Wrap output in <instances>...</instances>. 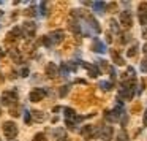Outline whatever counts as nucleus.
Returning <instances> with one entry per match:
<instances>
[{
    "label": "nucleus",
    "instance_id": "nucleus-1",
    "mask_svg": "<svg viewBox=\"0 0 147 141\" xmlns=\"http://www.w3.org/2000/svg\"><path fill=\"white\" fill-rule=\"evenodd\" d=\"M18 133H19V130H18V125L14 122H11V121L3 122V135L7 140H10V141L16 140Z\"/></svg>",
    "mask_w": 147,
    "mask_h": 141
},
{
    "label": "nucleus",
    "instance_id": "nucleus-2",
    "mask_svg": "<svg viewBox=\"0 0 147 141\" xmlns=\"http://www.w3.org/2000/svg\"><path fill=\"white\" fill-rule=\"evenodd\" d=\"M16 102H18V94H16V90H8V92H3L2 94V105H5V106H11V105H14L16 106Z\"/></svg>",
    "mask_w": 147,
    "mask_h": 141
},
{
    "label": "nucleus",
    "instance_id": "nucleus-3",
    "mask_svg": "<svg viewBox=\"0 0 147 141\" xmlns=\"http://www.w3.org/2000/svg\"><path fill=\"white\" fill-rule=\"evenodd\" d=\"M120 24L123 29H130L133 26V18H131L130 11H122L120 13Z\"/></svg>",
    "mask_w": 147,
    "mask_h": 141
},
{
    "label": "nucleus",
    "instance_id": "nucleus-4",
    "mask_svg": "<svg viewBox=\"0 0 147 141\" xmlns=\"http://www.w3.org/2000/svg\"><path fill=\"white\" fill-rule=\"evenodd\" d=\"M81 135H82L84 140H90V138H93V136H98V133L95 132V127H93V125H84V127L81 128Z\"/></svg>",
    "mask_w": 147,
    "mask_h": 141
},
{
    "label": "nucleus",
    "instance_id": "nucleus-5",
    "mask_svg": "<svg viewBox=\"0 0 147 141\" xmlns=\"http://www.w3.org/2000/svg\"><path fill=\"white\" fill-rule=\"evenodd\" d=\"M49 40H51L52 45H60V43L65 40L63 30H54V32H51V35H49Z\"/></svg>",
    "mask_w": 147,
    "mask_h": 141
},
{
    "label": "nucleus",
    "instance_id": "nucleus-6",
    "mask_svg": "<svg viewBox=\"0 0 147 141\" xmlns=\"http://www.w3.org/2000/svg\"><path fill=\"white\" fill-rule=\"evenodd\" d=\"M46 90L45 89H33L32 92H30V95H29V98H30V102H41L43 98L46 97Z\"/></svg>",
    "mask_w": 147,
    "mask_h": 141
},
{
    "label": "nucleus",
    "instance_id": "nucleus-7",
    "mask_svg": "<svg viewBox=\"0 0 147 141\" xmlns=\"http://www.w3.org/2000/svg\"><path fill=\"white\" fill-rule=\"evenodd\" d=\"M112 133H114L112 127H109V125H105V127L100 128L98 136L101 138V140H111V138H112Z\"/></svg>",
    "mask_w": 147,
    "mask_h": 141
},
{
    "label": "nucleus",
    "instance_id": "nucleus-8",
    "mask_svg": "<svg viewBox=\"0 0 147 141\" xmlns=\"http://www.w3.org/2000/svg\"><path fill=\"white\" fill-rule=\"evenodd\" d=\"M36 32V26L33 22H26L24 24V35L29 37V38H33Z\"/></svg>",
    "mask_w": 147,
    "mask_h": 141
},
{
    "label": "nucleus",
    "instance_id": "nucleus-9",
    "mask_svg": "<svg viewBox=\"0 0 147 141\" xmlns=\"http://www.w3.org/2000/svg\"><path fill=\"white\" fill-rule=\"evenodd\" d=\"M81 64L86 67V70H87V73H89V76L90 78H96L100 75V70H98V67L96 65H92V64H86V62H81Z\"/></svg>",
    "mask_w": 147,
    "mask_h": 141
},
{
    "label": "nucleus",
    "instance_id": "nucleus-10",
    "mask_svg": "<svg viewBox=\"0 0 147 141\" xmlns=\"http://www.w3.org/2000/svg\"><path fill=\"white\" fill-rule=\"evenodd\" d=\"M46 75H48L49 78H57V76H59V68H57V65L52 64V62L46 65Z\"/></svg>",
    "mask_w": 147,
    "mask_h": 141
},
{
    "label": "nucleus",
    "instance_id": "nucleus-11",
    "mask_svg": "<svg viewBox=\"0 0 147 141\" xmlns=\"http://www.w3.org/2000/svg\"><path fill=\"white\" fill-rule=\"evenodd\" d=\"M133 94H134V90L133 89H123L122 87L120 90H119V100H131L133 98Z\"/></svg>",
    "mask_w": 147,
    "mask_h": 141
},
{
    "label": "nucleus",
    "instance_id": "nucleus-12",
    "mask_svg": "<svg viewBox=\"0 0 147 141\" xmlns=\"http://www.w3.org/2000/svg\"><path fill=\"white\" fill-rule=\"evenodd\" d=\"M111 57H112V60H114L115 65H125V60L122 59V56L119 54V51H115V49H111Z\"/></svg>",
    "mask_w": 147,
    "mask_h": 141
},
{
    "label": "nucleus",
    "instance_id": "nucleus-13",
    "mask_svg": "<svg viewBox=\"0 0 147 141\" xmlns=\"http://www.w3.org/2000/svg\"><path fill=\"white\" fill-rule=\"evenodd\" d=\"M92 51H95V52H105L106 51V48H105V45H103L100 40H93V45H92Z\"/></svg>",
    "mask_w": 147,
    "mask_h": 141
},
{
    "label": "nucleus",
    "instance_id": "nucleus-14",
    "mask_svg": "<svg viewBox=\"0 0 147 141\" xmlns=\"http://www.w3.org/2000/svg\"><path fill=\"white\" fill-rule=\"evenodd\" d=\"M32 116H33V119H35L36 122H45L46 121V114L43 111H38V109H33Z\"/></svg>",
    "mask_w": 147,
    "mask_h": 141
},
{
    "label": "nucleus",
    "instance_id": "nucleus-15",
    "mask_svg": "<svg viewBox=\"0 0 147 141\" xmlns=\"http://www.w3.org/2000/svg\"><path fill=\"white\" fill-rule=\"evenodd\" d=\"M138 13H139V18H147V2H141L138 5Z\"/></svg>",
    "mask_w": 147,
    "mask_h": 141
},
{
    "label": "nucleus",
    "instance_id": "nucleus-16",
    "mask_svg": "<svg viewBox=\"0 0 147 141\" xmlns=\"http://www.w3.org/2000/svg\"><path fill=\"white\" fill-rule=\"evenodd\" d=\"M92 7H93V10H95L96 13H103L108 5H106L105 2H95V3H92Z\"/></svg>",
    "mask_w": 147,
    "mask_h": 141
},
{
    "label": "nucleus",
    "instance_id": "nucleus-17",
    "mask_svg": "<svg viewBox=\"0 0 147 141\" xmlns=\"http://www.w3.org/2000/svg\"><path fill=\"white\" fill-rule=\"evenodd\" d=\"M33 51H35V45H33L32 41H27L26 45H24V52H27V56H30V57H32Z\"/></svg>",
    "mask_w": 147,
    "mask_h": 141
},
{
    "label": "nucleus",
    "instance_id": "nucleus-18",
    "mask_svg": "<svg viewBox=\"0 0 147 141\" xmlns=\"http://www.w3.org/2000/svg\"><path fill=\"white\" fill-rule=\"evenodd\" d=\"M5 43H7V46H8V48H11V49H13L14 43H16V37H14L13 33L10 32V33L7 35V38H5Z\"/></svg>",
    "mask_w": 147,
    "mask_h": 141
},
{
    "label": "nucleus",
    "instance_id": "nucleus-19",
    "mask_svg": "<svg viewBox=\"0 0 147 141\" xmlns=\"http://www.w3.org/2000/svg\"><path fill=\"white\" fill-rule=\"evenodd\" d=\"M11 57H13V60L18 62V64H21V62H22V56L19 54V51H18V49H11Z\"/></svg>",
    "mask_w": 147,
    "mask_h": 141
},
{
    "label": "nucleus",
    "instance_id": "nucleus-20",
    "mask_svg": "<svg viewBox=\"0 0 147 141\" xmlns=\"http://www.w3.org/2000/svg\"><path fill=\"white\" fill-rule=\"evenodd\" d=\"M63 113H65V117L67 119H74L76 117V113H74V109H71V108H63Z\"/></svg>",
    "mask_w": 147,
    "mask_h": 141
},
{
    "label": "nucleus",
    "instance_id": "nucleus-21",
    "mask_svg": "<svg viewBox=\"0 0 147 141\" xmlns=\"http://www.w3.org/2000/svg\"><path fill=\"white\" fill-rule=\"evenodd\" d=\"M117 141H130V138H128V133L125 130H120L117 133Z\"/></svg>",
    "mask_w": 147,
    "mask_h": 141
},
{
    "label": "nucleus",
    "instance_id": "nucleus-22",
    "mask_svg": "<svg viewBox=\"0 0 147 141\" xmlns=\"http://www.w3.org/2000/svg\"><path fill=\"white\" fill-rule=\"evenodd\" d=\"M98 86H100V89H103V90H111L112 89V83H108V81H101Z\"/></svg>",
    "mask_w": 147,
    "mask_h": 141
},
{
    "label": "nucleus",
    "instance_id": "nucleus-23",
    "mask_svg": "<svg viewBox=\"0 0 147 141\" xmlns=\"http://www.w3.org/2000/svg\"><path fill=\"white\" fill-rule=\"evenodd\" d=\"M70 29L73 30L74 33H79L81 27H79V24H78V21H76V22H74V21H70Z\"/></svg>",
    "mask_w": 147,
    "mask_h": 141
},
{
    "label": "nucleus",
    "instance_id": "nucleus-24",
    "mask_svg": "<svg viewBox=\"0 0 147 141\" xmlns=\"http://www.w3.org/2000/svg\"><path fill=\"white\" fill-rule=\"evenodd\" d=\"M136 52H138V45H133L127 51V56H128V57H134V56H136Z\"/></svg>",
    "mask_w": 147,
    "mask_h": 141
},
{
    "label": "nucleus",
    "instance_id": "nucleus-25",
    "mask_svg": "<svg viewBox=\"0 0 147 141\" xmlns=\"http://www.w3.org/2000/svg\"><path fill=\"white\" fill-rule=\"evenodd\" d=\"M109 26H111V30H112L114 33H119V26H117V22H115L114 19L109 21Z\"/></svg>",
    "mask_w": 147,
    "mask_h": 141
},
{
    "label": "nucleus",
    "instance_id": "nucleus-26",
    "mask_svg": "<svg viewBox=\"0 0 147 141\" xmlns=\"http://www.w3.org/2000/svg\"><path fill=\"white\" fill-rule=\"evenodd\" d=\"M24 14H26V16H29V18H33V16H35V7L27 8V10L24 11Z\"/></svg>",
    "mask_w": 147,
    "mask_h": 141
},
{
    "label": "nucleus",
    "instance_id": "nucleus-27",
    "mask_svg": "<svg viewBox=\"0 0 147 141\" xmlns=\"http://www.w3.org/2000/svg\"><path fill=\"white\" fill-rule=\"evenodd\" d=\"M11 33H13L14 37H16V38H19V37H22V30H21V27H14L13 30H11Z\"/></svg>",
    "mask_w": 147,
    "mask_h": 141
},
{
    "label": "nucleus",
    "instance_id": "nucleus-28",
    "mask_svg": "<svg viewBox=\"0 0 147 141\" xmlns=\"http://www.w3.org/2000/svg\"><path fill=\"white\" fill-rule=\"evenodd\" d=\"M33 141H48V140H46L45 133H36L35 136H33Z\"/></svg>",
    "mask_w": 147,
    "mask_h": 141
},
{
    "label": "nucleus",
    "instance_id": "nucleus-29",
    "mask_svg": "<svg viewBox=\"0 0 147 141\" xmlns=\"http://www.w3.org/2000/svg\"><path fill=\"white\" fill-rule=\"evenodd\" d=\"M10 114L13 116V117H18V116H19V108H18V106H11V108H10Z\"/></svg>",
    "mask_w": 147,
    "mask_h": 141
},
{
    "label": "nucleus",
    "instance_id": "nucleus-30",
    "mask_svg": "<svg viewBox=\"0 0 147 141\" xmlns=\"http://www.w3.org/2000/svg\"><path fill=\"white\" fill-rule=\"evenodd\" d=\"M130 38H131V37L128 35V33H123V35H120V43H122V45H125L127 41H130Z\"/></svg>",
    "mask_w": 147,
    "mask_h": 141
},
{
    "label": "nucleus",
    "instance_id": "nucleus-31",
    "mask_svg": "<svg viewBox=\"0 0 147 141\" xmlns=\"http://www.w3.org/2000/svg\"><path fill=\"white\" fill-rule=\"evenodd\" d=\"M106 10H108L109 13H112V11H115V10H117V3H115V2H114V3H109L108 7H106Z\"/></svg>",
    "mask_w": 147,
    "mask_h": 141
},
{
    "label": "nucleus",
    "instance_id": "nucleus-32",
    "mask_svg": "<svg viewBox=\"0 0 147 141\" xmlns=\"http://www.w3.org/2000/svg\"><path fill=\"white\" fill-rule=\"evenodd\" d=\"M68 89H70L68 86H63V87H60V92H59V95H60V97H65V95L68 94Z\"/></svg>",
    "mask_w": 147,
    "mask_h": 141
},
{
    "label": "nucleus",
    "instance_id": "nucleus-33",
    "mask_svg": "<svg viewBox=\"0 0 147 141\" xmlns=\"http://www.w3.org/2000/svg\"><path fill=\"white\" fill-rule=\"evenodd\" d=\"M141 71H142V73H147V59H144V60L141 62Z\"/></svg>",
    "mask_w": 147,
    "mask_h": 141
},
{
    "label": "nucleus",
    "instance_id": "nucleus-34",
    "mask_svg": "<svg viewBox=\"0 0 147 141\" xmlns=\"http://www.w3.org/2000/svg\"><path fill=\"white\" fill-rule=\"evenodd\" d=\"M30 121H32V119H30V114L26 111V116H24V122H26V124H30Z\"/></svg>",
    "mask_w": 147,
    "mask_h": 141
},
{
    "label": "nucleus",
    "instance_id": "nucleus-35",
    "mask_svg": "<svg viewBox=\"0 0 147 141\" xmlns=\"http://www.w3.org/2000/svg\"><path fill=\"white\" fill-rule=\"evenodd\" d=\"M142 38H147V26L144 27V30H142Z\"/></svg>",
    "mask_w": 147,
    "mask_h": 141
},
{
    "label": "nucleus",
    "instance_id": "nucleus-36",
    "mask_svg": "<svg viewBox=\"0 0 147 141\" xmlns=\"http://www.w3.org/2000/svg\"><path fill=\"white\" fill-rule=\"evenodd\" d=\"M21 75H22V76H27V75H29V70H27V68H24V70L21 71Z\"/></svg>",
    "mask_w": 147,
    "mask_h": 141
},
{
    "label": "nucleus",
    "instance_id": "nucleus-37",
    "mask_svg": "<svg viewBox=\"0 0 147 141\" xmlns=\"http://www.w3.org/2000/svg\"><path fill=\"white\" fill-rule=\"evenodd\" d=\"M142 52H144V54H147V43L142 46Z\"/></svg>",
    "mask_w": 147,
    "mask_h": 141
},
{
    "label": "nucleus",
    "instance_id": "nucleus-38",
    "mask_svg": "<svg viewBox=\"0 0 147 141\" xmlns=\"http://www.w3.org/2000/svg\"><path fill=\"white\" fill-rule=\"evenodd\" d=\"M144 125H147V111H146V114H144Z\"/></svg>",
    "mask_w": 147,
    "mask_h": 141
},
{
    "label": "nucleus",
    "instance_id": "nucleus-39",
    "mask_svg": "<svg viewBox=\"0 0 147 141\" xmlns=\"http://www.w3.org/2000/svg\"><path fill=\"white\" fill-rule=\"evenodd\" d=\"M54 113H57V111H60V106H54V109H52Z\"/></svg>",
    "mask_w": 147,
    "mask_h": 141
},
{
    "label": "nucleus",
    "instance_id": "nucleus-40",
    "mask_svg": "<svg viewBox=\"0 0 147 141\" xmlns=\"http://www.w3.org/2000/svg\"><path fill=\"white\" fill-rule=\"evenodd\" d=\"M3 56H5V51H3L2 48H0V57H3Z\"/></svg>",
    "mask_w": 147,
    "mask_h": 141
},
{
    "label": "nucleus",
    "instance_id": "nucleus-41",
    "mask_svg": "<svg viewBox=\"0 0 147 141\" xmlns=\"http://www.w3.org/2000/svg\"><path fill=\"white\" fill-rule=\"evenodd\" d=\"M0 114H2V111H0Z\"/></svg>",
    "mask_w": 147,
    "mask_h": 141
}]
</instances>
